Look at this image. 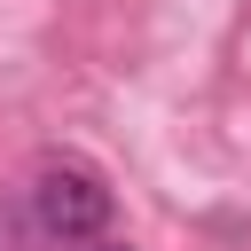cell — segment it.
Listing matches in <instances>:
<instances>
[{
    "instance_id": "obj_1",
    "label": "cell",
    "mask_w": 251,
    "mask_h": 251,
    "mask_svg": "<svg viewBox=\"0 0 251 251\" xmlns=\"http://www.w3.org/2000/svg\"><path fill=\"white\" fill-rule=\"evenodd\" d=\"M31 220L47 243H94L110 227V180L78 157H47L31 173Z\"/></svg>"
},
{
    "instance_id": "obj_2",
    "label": "cell",
    "mask_w": 251,
    "mask_h": 251,
    "mask_svg": "<svg viewBox=\"0 0 251 251\" xmlns=\"http://www.w3.org/2000/svg\"><path fill=\"white\" fill-rule=\"evenodd\" d=\"M94 251H133V243H94Z\"/></svg>"
}]
</instances>
